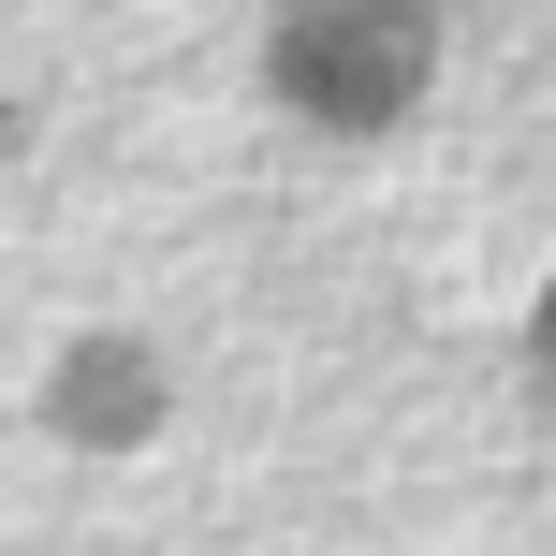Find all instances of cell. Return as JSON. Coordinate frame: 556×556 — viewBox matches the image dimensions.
<instances>
[{
	"label": "cell",
	"instance_id": "obj_1",
	"mask_svg": "<svg viewBox=\"0 0 556 556\" xmlns=\"http://www.w3.org/2000/svg\"><path fill=\"white\" fill-rule=\"evenodd\" d=\"M425 74H440V0H278V29H264V88L323 132L410 117Z\"/></svg>",
	"mask_w": 556,
	"mask_h": 556
},
{
	"label": "cell",
	"instance_id": "obj_2",
	"mask_svg": "<svg viewBox=\"0 0 556 556\" xmlns=\"http://www.w3.org/2000/svg\"><path fill=\"white\" fill-rule=\"evenodd\" d=\"M45 410H59V440H147V425H162V366H147L132 337H88Z\"/></svg>",
	"mask_w": 556,
	"mask_h": 556
},
{
	"label": "cell",
	"instance_id": "obj_3",
	"mask_svg": "<svg viewBox=\"0 0 556 556\" xmlns=\"http://www.w3.org/2000/svg\"><path fill=\"white\" fill-rule=\"evenodd\" d=\"M542 381H556V293H542Z\"/></svg>",
	"mask_w": 556,
	"mask_h": 556
}]
</instances>
